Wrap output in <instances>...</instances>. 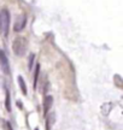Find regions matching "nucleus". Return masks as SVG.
<instances>
[{"mask_svg": "<svg viewBox=\"0 0 123 130\" xmlns=\"http://www.w3.org/2000/svg\"><path fill=\"white\" fill-rule=\"evenodd\" d=\"M0 32H1V24H0Z\"/></svg>", "mask_w": 123, "mask_h": 130, "instance_id": "12", "label": "nucleus"}, {"mask_svg": "<svg viewBox=\"0 0 123 130\" xmlns=\"http://www.w3.org/2000/svg\"><path fill=\"white\" fill-rule=\"evenodd\" d=\"M5 107L9 112H11V99H10L9 90H6V96H5Z\"/></svg>", "mask_w": 123, "mask_h": 130, "instance_id": "9", "label": "nucleus"}, {"mask_svg": "<svg viewBox=\"0 0 123 130\" xmlns=\"http://www.w3.org/2000/svg\"><path fill=\"white\" fill-rule=\"evenodd\" d=\"M0 66H1V70L4 71L5 74H9L10 72V65H9V59L6 54L4 53V51L0 50Z\"/></svg>", "mask_w": 123, "mask_h": 130, "instance_id": "4", "label": "nucleus"}, {"mask_svg": "<svg viewBox=\"0 0 123 130\" xmlns=\"http://www.w3.org/2000/svg\"><path fill=\"white\" fill-rule=\"evenodd\" d=\"M25 50H27V41L22 36H17L12 42V51L16 56L22 57L24 56L25 53Z\"/></svg>", "mask_w": 123, "mask_h": 130, "instance_id": "1", "label": "nucleus"}, {"mask_svg": "<svg viewBox=\"0 0 123 130\" xmlns=\"http://www.w3.org/2000/svg\"><path fill=\"white\" fill-rule=\"evenodd\" d=\"M52 105H53V98L51 95H47L45 98V100H43V113H45V116L50 112Z\"/></svg>", "mask_w": 123, "mask_h": 130, "instance_id": "6", "label": "nucleus"}, {"mask_svg": "<svg viewBox=\"0 0 123 130\" xmlns=\"http://www.w3.org/2000/svg\"><path fill=\"white\" fill-rule=\"evenodd\" d=\"M25 24H27V17H25L24 14H22V16L17 17V19H16L13 30L14 31H17V32L22 31V30L24 29V27H25Z\"/></svg>", "mask_w": 123, "mask_h": 130, "instance_id": "3", "label": "nucleus"}, {"mask_svg": "<svg viewBox=\"0 0 123 130\" xmlns=\"http://www.w3.org/2000/svg\"><path fill=\"white\" fill-rule=\"evenodd\" d=\"M0 24H1V32L5 36H7L10 28V12L7 9H3L0 12Z\"/></svg>", "mask_w": 123, "mask_h": 130, "instance_id": "2", "label": "nucleus"}, {"mask_svg": "<svg viewBox=\"0 0 123 130\" xmlns=\"http://www.w3.org/2000/svg\"><path fill=\"white\" fill-rule=\"evenodd\" d=\"M18 83H19V87H21V90H22V94L23 95H27L28 94V89H27V84L24 82V79L22 76H18Z\"/></svg>", "mask_w": 123, "mask_h": 130, "instance_id": "7", "label": "nucleus"}, {"mask_svg": "<svg viewBox=\"0 0 123 130\" xmlns=\"http://www.w3.org/2000/svg\"><path fill=\"white\" fill-rule=\"evenodd\" d=\"M5 128H6V130H13L11 124H10V122H5Z\"/></svg>", "mask_w": 123, "mask_h": 130, "instance_id": "11", "label": "nucleus"}, {"mask_svg": "<svg viewBox=\"0 0 123 130\" xmlns=\"http://www.w3.org/2000/svg\"><path fill=\"white\" fill-rule=\"evenodd\" d=\"M45 117H46V124H45V129H46V130H51L52 125L54 124V122H56V113H54V112H48Z\"/></svg>", "mask_w": 123, "mask_h": 130, "instance_id": "5", "label": "nucleus"}, {"mask_svg": "<svg viewBox=\"0 0 123 130\" xmlns=\"http://www.w3.org/2000/svg\"><path fill=\"white\" fill-rule=\"evenodd\" d=\"M33 63H34V54H30V58H29V69L33 68Z\"/></svg>", "mask_w": 123, "mask_h": 130, "instance_id": "10", "label": "nucleus"}, {"mask_svg": "<svg viewBox=\"0 0 123 130\" xmlns=\"http://www.w3.org/2000/svg\"><path fill=\"white\" fill-rule=\"evenodd\" d=\"M35 130H39V129H38V128H35Z\"/></svg>", "mask_w": 123, "mask_h": 130, "instance_id": "13", "label": "nucleus"}, {"mask_svg": "<svg viewBox=\"0 0 123 130\" xmlns=\"http://www.w3.org/2000/svg\"><path fill=\"white\" fill-rule=\"evenodd\" d=\"M39 74H40V64H36V68H35V72H34V89H36V86H38Z\"/></svg>", "mask_w": 123, "mask_h": 130, "instance_id": "8", "label": "nucleus"}]
</instances>
